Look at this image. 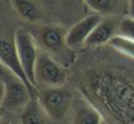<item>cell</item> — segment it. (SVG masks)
I'll list each match as a JSON object with an SVG mask.
<instances>
[{"instance_id":"obj_1","label":"cell","mask_w":134,"mask_h":124,"mask_svg":"<svg viewBox=\"0 0 134 124\" xmlns=\"http://www.w3.org/2000/svg\"><path fill=\"white\" fill-rule=\"evenodd\" d=\"M0 82L2 89L1 108L7 113L20 114L28 102L34 98L27 84L4 66L0 69Z\"/></svg>"},{"instance_id":"obj_2","label":"cell","mask_w":134,"mask_h":124,"mask_svg":"<svg viewBox=\"0 0 134 124\" xmlns=\"http://www.w3.org/2000/svg\"><path fill=\"white\" fill-rule=\"evenodd\" d=\"M38 100L44 107L49 118L53 121H60L66 116L73 106V94L67 88L52 87L40 88L38 91Z\"/></svg>"},{"instance_id":"obj_3","label":"cell","mask_w":134,"mask_h":124,"mask_svg":"<svg viewBox=\"0 0 134 124\" xmlns=\"http://www.w3.org/2000/svg\"><path fill=\"white\" fill-rule=\"evenodd\" d=\"M67 80V71L58 60L48 53L40 52L35 64V82L37 88L63 87Z\"/></svg>"},{"instance_id":"obj_4","label":"cell","mask_w":134,"mask_h":124,"mask_svg":"<svg viewBox=\"0 0 134 124\" xmlns=\"http://www.w3.org/2000/svg\"><path fill=\"white\" fill-rule=\"evenodd\" d=\"M14 44L18 52L19 59L23 64V68L27 75L30 82L37 88L35 82V64L38 61L39 52L33 36L24 28L16 29L14 35Z\"/></svg>"},{"instance_id":"obj_5","label":"cell","mask_w":134,"mask_h":124,"mask_svg":"<svg viewBox=\"0 0 134 124\" xmlns=\"http://www.w3.org/2000/svg\"><path fill=\"white\" fill-rule=\"evenodd\" d=\"M67 30L59 25H44L38 29V41L48 53L60 54L67 46Z\"/></svg>"},{"instance_id":"obj_6","label":"cell","mask_w":134,"mask_h":124,"mask_svg":"<svg viewBox=\"0 0 134 124\" xmlns=\"http://www.w3.org/2000/svg\"><path fill=\"white\" fill-rule=\"evenodd\" d=\"M0 59H1V66L8 68L12 73L15 74L18 77H20L31 89L33 96L38 97L37 88L30 82V80H28L27 75H26L25 70L23 68V64H21L20 59H19L14 41H9L8 39H6L4 36L1 38V44H0Z\"/></svg>"},{"instance_id":"obj_7","label":"cell","mask_w":134,"mask_h":124,"mask_svg":"<svg viewBox=\"0 0 134 124\" xmlns=\"http://www.w3.org/2000/svg\"><path fill=\"white\" fill-rule=\"evenodd\" d=\"M101 20L102 16L100 14L94 13L92 15H88L86 18L81 19L79 22L72 26V28L67 33V46L69 48H79L83 44H86L90 35L92 34L94 28L97 27L98 23Z\"/></svg>"},{"instance_id":"obj_8","label":"cell","mask_w":134,"mask_h":124,"mask_svg":"<svg viewBox=\"0 0 134 124\" xmlns=\"http://www.w3.org/2000/svg\"><path fill=\"white\" fill-rule=\"evenodd\" d=\"M120 21L116 16H105L94 28L92 34L86 41L88 46H100L104 44H108L114 36L119 33Z\"/></svg>"},{"instance_id":"obj_9","label":"cell","mask_w":134,"mask_h":124,"mask_svg":"<svg viewBox=\"0 0 134 124\" xmlns=\"http://www.w3.org/2000/svg\"><path fill=\"white\" fill-rule=\"evenodd\" d=\"M102 117L92 103L85 98H76L72 106L69 124H101Z\"/></svg>"},{"instance_id":"obj_10","label":"cell","mask_w":134,"mask_h":124,"mask_svg":"<svg viewBox=\"0 0 134 124\" xmlns=\"http://www.w3.org/2000/svg\"><path fill=\"white\" fill-rule=\"evenodd\" d=\"M21 124H48L51 120L38 97L32 98L19 114Z\"/></svg>"},{"instance_id":"obj_11","label":"cell","mask_w":134,"mask_h":124,"mask_svg":"<svg viewBox=\"0 0 134 124\" xmlns=\"http://www.w3.org/2000/svg\"><path fill=\"white\" fill-rule=\"evenodd\" d=\"M15 12L27 22H38L42 20L44 12L38 0H12Z\"/></svg>"},{"instance_id":"obj_12","label":"cell","mask_w":134,"mask_h":124,"mask_svg":"<svg viewBox=\"0 0 134 124\" xmlns=\"http://www.w3.org/2000/svg\"><path fill=\"white\" fill-rule=\"evenodd\" d=\"M85 4L101 16H112L119 7V0H86Z\"/></svg>"},{"instance_id":"obj_13","label":"cell","mask_w":134,"mask_h":124,"mask_svg":"<svg viewBox=\"0 0 134 124\" xmlns=\"http://www.w3.org/2000/svg\"><path fill=\"white\" fill-rule=\"evenodd\" d=\"M108 45L113 49L118 51L119 53L124 54V55L128 56L131 59H134V41L124 36V35L116 34L111 41L108 42Z\"/></svg>"},{"instance_id":"obj_14","label":"cell","mask_w":134,"mask_h":124,"mask_svg":"<svg viewBox=\"0 0 134 124\" xmlns=\"http://www.w3.org/2000/svg\"><path fill=\"white\" fill-rule=\"evenodd\" d=\"M119 34L128 38L134 41V19L133 18H125L120 21L119 26Z\"/></svg>"},{"instance_id":"obj_15","label":"cell","mask_w":134,"mask_h":124,"mask_svg":"<svg viewBox=\"0 0 134 124\" xmlns=\"http://www.w3.org/2000/svg\"><path fill=\"white\" fill-rule=\"evenodd\" d=\"M0 124H21V122H20V118L15 117L14 114L8 113L7 115H2Z\"/></svg>"},{"instance_id":"obj_16","label":"cell","mask_w":134,"mask_h":124,"mask_svg":"<svg viewBox=\"0 0 134 124\" xmlns=\"http://www.w3.org/2000/svg\"><path fill=\"white\" fill-rule=\"evenodd\" d=\"M128 9H130L131 18L134 19V0H128Z\"/></svg>"},{"instance_id":"obj_17","label":"cell","mask_w":134,"mask_h":124,"mask_svg":"<svg viewBox=\"0 0 134 124\" xmlns=\"http://www.w3.org/2000/svg\"><path fill=\"white\" fill-rule=\"evenodd\" d=\"M67 5H71V6H75V5H80L82 2H86V0H65Z\"/></svg>"}]
</instances>
